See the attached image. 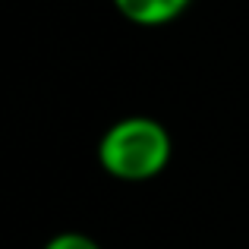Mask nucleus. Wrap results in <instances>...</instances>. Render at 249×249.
I'll use <instances>...</instances> for the list:
<instances>
[{"label":"nucleus","instance_id":"f257e3e1","mask_svg":"<svg viewBox=\"0 0 249 249\" xmlns=\"http://www.w3.org/2000/svg\"><path fill=\"white\" fill-rule=\"evenodd\" d=\"M95 158L110 180L148 183L167 170L174 158V136L155 117L126 114L98 136Z\"/></svg>","mask_w":249,"mask_h":249},{"label":"nucleus","instance_id":"f03ea898","mask_svg":"<svg viewBox=\"0 0 249 249\" xmlns=\"http://www.w3.org/2000/svg\"><path fill=\"white\" fill-rule=\"evenodd\" d=\"M114 10L139 29H161L170 25L189 10L193 0H110Z\"/></svg>","mask_w":249,"mask_h":249},{"label":"nucleus","instance_id":"7ed1b4c3","mask_svg":"<svg viewBox=\"0 0 249 249\" xmlns=\"http://www.w3.org/2000/svg\"><path fill=\"white\" fill-rule=\"evenodd\" d=\"M41 249H104L95 237L89 233H79V231H60L48 240Z\"/></svg>","mask_w":249,"mask_h":249}]
</instances>
